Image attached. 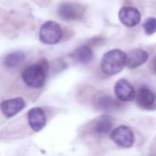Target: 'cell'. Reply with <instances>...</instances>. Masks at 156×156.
I'll list each match as a JSON object with an SVG mask.
<instances>
[{
    "mask_svg": "<svg viewBox=\"0 0 156 156\" xmlns=\"http://www.w3.org/2000/svg\"><path fill=\"white\" fill-rule=\"evenodd\" d=\"M126 56L124 51L114 49L106 52L101 61V69L108 75L119 73L126 65Z\"/></svg>",
    "mask_w": 156,
    "mask_h": 156,
    "instance_id": "obj_1",
    "label": "cell"
},
{
    "mask_svg": "<svg viewBox=\"0 0 156 156\" xmlns=\"http://www.w3.org/2000/svg\"><path fill=\"white\" fill-rule=\"evenodd\" d=\"M22 79L24 83L32 88H41L45 84L46 72L41 63L31 64L25 68L22 72Z\"/></svg>",
    "mask_w": 156,
    "mask_h": 156,
    "instance_id": "obj_2",
    "label": "cell"
},
{
    "mask_svg": "<svg viewBox=\"0 0 156 156\" xmlns=\"http://www.w3.org/2000/svg\"><path fill=\"white\" fill-rule=\"evenodd\" d=\"M40 40L44 44H56L58 43L62 36V29L55 21H46L42 24L40 29Z\"/></svg>",
    "mask_w": 156,
    "mask_h": 156,
    "instance_id": "obj_3",
    "label": "cell"
},
{
    "mask_svg": "<svg viewBox=\"0 0 156 156\" xmlns=\"http://www.w3.org/2000/svg\"><path fill=\"white\" fill-rule=\"evenodd\" d=\"M110 139L121 148H129L134 143V134L127 126H119L112 130Z\"/></svg>",
    "mask_w": 156,
    "mask_h": 156,
    "instance_id": "obj_4",
    "label": "cell"
},
{
    "mask_svg": "<svg viewBox=\"0 0 156 156\" xmlns=\"http://www.w3.org/2000/svg\"><path fill=\"white\" fill-rule=\"evenodd\" d=\"M85 9L82 5L72 2L62 3L58 9V14L64 20H77L82 19Z\"/></svg>",
    "mask_w": 156,
    "mask_h": 156,
    "instance_id": "obj_5",
    "label": "cell"
},
{
    "mask_svg": "<svg viewBox=\"0 0 156 156\" xmlns=\"http://www.w3.org/2000/svg\"><path fill=\"white\" fill-rule=\"evenodd\" d=\"M26 106L25 101L21 98H16L5 100L0 105L2 113L7 118H12L20 113Z\"/></svg>",
    "mask_w": 156,
    "mask_h": 156,
    "instance_id": "obj_6",
    "label": "cell"
},
{
    "mask_svg": "<svg viewBox=\"0 0 156 156\" xmlns=\"http://www.w3.org/2000/svg\"><path fill=\"white\" fill-rule=\"evenodd\" d=\"M120 22L126 27L137 26L140 21V13L138 9L131 7H124L119 12Z\"/></svg>",
    "mask_w": 156,
    "mask_h": 156,
    "instance_id": "obj_7",
    "label": "cell"
},
{
    "mask_svg": "<svg viewBox=\"0 0 156 156\" xmlns=\"http://www.w3.org/2000/svg\"><path fill=\"white\" fill-rule=\"evenodd\" d=\"M114 90L117 98L123 102L131 101L136 97L134 87L125 79L119 80L115 84Z\"/></svg>",
    "mask_w": 156,
    "mask_h": 156,
    "instance_id": "obj_8",
    "label": "cell"
},
{
    "mask_svg": "<svg viewBox=\"0 0 156 156\" xmlns=\"http://www.w3.org/2000/svg\"><path fill=\"white\" fill-rule=\"evenodd\" d=\"M28 121L31 129L37 132L45 127L47 119L44 111L41 108H34L28 112Z\"/></svg>",
    "mask_w": 156,
    "mask_h": 156,
    "instance_id": "obj_9",
    "label": "cell"
},
{
    "mask_svg": "<svg viewBox=\"0 0 156 156\" xmlns=\"http://www.w3.org/2000/svg\"><path fill=\"white\" fill-rule=\"evenodd\" d=\"M148 52L142 49H134L129 51L126 56V66L129 69L142 65L148 60Z\"/></svg>",
    "mask_w": 156,
    "mask_h": 156,
    "instance_id": "obj_10",
    "label": "cell"
},
{
    "mask_svg": "<svg viewBox=\"0 0 156 156\" xmlns=\"http://www.w3.org/2000/svg\"><path fill=\"white\" fill-rule=\"evenodd\" d=\"M136 100L138 105L142 108H151L156 100L155 94L147 87H140L136 95Z\"/></svg>",
    "mask_w": 156,
    "mask_h": 156,
    "instance_id": "obj_11",
    "label": "cell"
},
{
    "mask_svg": "<svg viewBox=\"0 0 156 156\" xmlns=\"http://www.w3.org/2000/svg\"><path fill=\"white\" fill-rule=\"evenodd\" d=\"M75 62L79 63H88L94 59V52L89 46L84 45L78 47L72 54Z\"/></svg>",
    "mask_w": 156,
    "mask_h": 156,
    "instance_id": "obj_12",
    "label": "cell"
},
{
    "mask_svg": "<svg viewBox=\"0 0 156 156\" xmlns=\"http://www.w3.org/2000/svg\"><path fill=\"white\" fill-rule=\"evenodd\" d=\"M113 126L112 119L108 116H103L101 117L96 124L95 127V131L99 134V135H106L108 133Z\"/></svg>",
    "mask_w": 156,
    "mask_h": 156,
    "instance_id": "obj_13",
    "label": "cell"
},
{
    "mask_svg": "<svg viewBox=\"0 0 156 156\" xmlns=\"http://www.w3.org/2000/svg\"><path fill=\"white\" fill-rule=\"evenodd\" d=\"M25 59V54L21 51H14L9 53L5 57L4 63L9 68H14L20 65Z\"/></svg>",
    "mask_w": 156,
    "mask_h": 156,
    "instance_id": "obj_14",
    "label": "cell"
},
{
    "mask_svg": "<svg viewBox=\"0 0 156 156\" xmlns=\"http://www.w3.org/2000/svg\"><path fill=\"white\" fill-rule=\"evenodd\" d=\"M98 105L103 109H110V108L118 107V102L115 99H113L112 98L106 96L99 99Z\"/></svg>",
    "mask_w": 156,
    "mask_h": 156,
    "instance_id": "obj_15",
    "label": "cell"
},
{
    "mask_svg": "<svg viewBox=\"0 0 156 156\" xmlns=\"http://www.w3.org/2000/svg\"><path fill=\"white\" fill-rule=\"evenodd\" d=\"M143 29L145 33L148 35H151L156 32V19L155 18H149L145 20L143 24Z\"/></svg>",
    "mask_w": 156,
    "mask_h": 156,
    "instance_id": "obj_16",
    "label": "cell"
},
{
    "mask_svg": "<svg viewBox=\"0 0 156 156\" xmlns=\"http://www.w3.org/2000/svg\"><path fill=\"white\" fill-rule=\"evenodd\" d=\"M151 67H152V70L154 72V73L156 74V55L153 57L152 59V62H151Z\"/></svg>",
    "mask_w": 156,
    "mask_h": 156,
    "instance_id": "obj_17",
    "label": "cell"
}]
</instances>
